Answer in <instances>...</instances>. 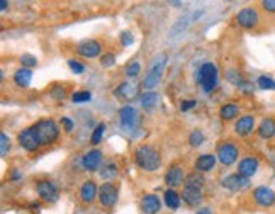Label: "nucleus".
I'll return each mask as SVG.
<instances>
[{"label":"nucleus","instance_id":"20e7f679","mask_svg":"<svg viewBox=\"0 0 275 214\" xmlns=\"http://www.w3.org/2000/svg\"><path fill=\"white\" fill-rule=\"evenodd\" d=\"M197 82L201 83L204 92H212L217 85V68L212 63H204L199 68Z\"/></svg>","mask_w":275,"mask_h":214},{"label":"nucleus","instance_id":"4468645a","mask_svg":"<svg viewBox=\"0 0 275 214\" xmlns=\"http://www.w3.org/2000/svg\"><path fill=\"white\" fill-rule=\"evenodd\" d=\"M78 55L85 56V58H95L100 53V44L95 41V39H87V41H82L77 48Z\"/></svg>","mask_w":275,"mask_h":214},{"label":"nucleus","instance_id":"a211bd4d","mask_svg":"<svg viewBox=\"0 0 275 214\" xmlns=\"http://www.w3.org/2000/svg\"><path fill=\"white\" fill-rule=\"evenodd\" d=\"M182 199H184L189 206H199L202 200V192H201V189H197V187H184Z\"/></svg>","mask_w":275,"mask_h":214},{"label":"nucleus","instance_id":"49530a36","mask_svg":"<svg viewBox=\"0 0 275 214\" xmlns=\"http://www.w3.org/2000/svg\"><path fill=\"white\" fill-rule=\"evenodd\" d=\"M7 6H9V4H7V0H2V2H0V9H2V11H6Z\"/></svg>","mask_w":275,"mask_h":214},{"label":"nucleus","instance_id":"f3484780","mask_svg":"<svg viewBox=\"0 0 275 214\" xmlns=\"http://www.w3.org/2000/svg\"><path fill=\"white\" fill-rule=\"evenodd\" d=\"M100 162H102V153H100L99 150L88 151V153L82 160L83 168H85V170H90V172L97 170V168H99V165H100Z\"/></svg>","mask_w":275,"mask_h":214},{"label":"nucleus","instance_id":"f704fd0d","mask_svg":"<svg viewBox=\"0 0 275 214\" xmlns=\"http://www.w3.org/2000/svg\"><path fill=\"white\" fill-rule=\"evenodd\" d=\"M258 87L263 88V90H275V80L268 78V77H260Z\"/></svg>","mask_w":275,"mask_h":214},{"label":"nucleus","instance_id":"c9c22d12","mask_svg":"<svg viewBox=\"0 0 275 214\" xmlns=\"http://www.w3.org/2000/svg\"><path fill=\"white\" fill-rule=\"evenodd\" d=\"M21 63L24 65V68H31V66H36L38 63V60H36V56H33V55H22L21 56Z\"/></svg>","mask_w":275,"mask_h":214},{"label":"nucleus","instance_id":"412c9836","mask_svg":"<svg viewBox=\"0 0 275 214\" xmlns=\"http://www.w3.org/2000/svg\"><path fill=\"white\" fill-rule=\"evenodd\" d=\"M216 165V157L214 155H201L196 160V170L197 172H209L214 168Z\"/></svg>","mask_w":275,"mask_h":214},{"label":"nucleus","instance_id":"0eeeda50","mask_svg":"<svg viewBox=\"0 0 275 214\" xmlns=\"http://www.w3.org/2000/svg\"><path fill=\"white\" fill-rule=\"evenodd\" d=\"M117 194H119V190L114 184H109V182L102 184L100 189H99L100 204L102 206H105V207H112L114 204H116V200H117Z\"/></svg>","mask_w":275,"mask_h":214},{"label":"nucleus","instance_id":"e433bc0d","mask_svg":"<svg viewBox=\"0 0 275 214\" xmlns=\"http://www.w3.org/2000/svg\"><path fill=\"white\" fill-rule=\"evenodd\" d=\"M140 70H141V65L138 63V61H132L131 65H127V68H126V75L127 77H138V73H140Z\"/></svg>","mask_w":275,"mask_h":214},{"label":"nucleus","instance_id":"9b49d317","mask_svg":"<svg viewBox=\"0 0 275 214\" xmlns=\"http://www.w3.org/2000/svg\"><path fill=\"white\" fill-rule=\"evenodd\" d=\"M221 184H223L224 189H229V190H241V189H245V187H248V184H250V180H248L246 177L239 175V173H231V175L224 177Z\"/></svg>","mask_w":275,"mask_h":214},{"label":"nucleus","instance_id":"f257e3e1","mask_svg":"<svg viewBox=\"0 0 275 214\" xmlns=\"http://www.w3.org/2000/svg\"><path fill=\"white\" fill-rule=\"evenodd\" d=\"M134 160H136L138 167L143 168L145 172H155V170H158L160 165H162L160 153L153 148V146H148V145L138 146L134 151Z\"/></svg>","mask_w":275,"mask_h":214},{"label":"nucleus","instance_id":"c85d7f7f","mask_svg":"<svg viewBox=\"0 0 275 214\" xmlns=\"http://www.w3.org/2000/svg\"><path fill=\"white\" fill-rule=\"evenodd\" d=\"M114 93L119 97H132V95H136V88L129 85V83H122V85L119 87Z\"/></svg>","mask_w":275,"mask_h":214},{"label":"nucleus","instance_id":"4c0bfd02","mask_svg":"<svg viewBox=\"0 0 275 214\" xmlns=\"http://www.w3.org/2000/svg\"><path fill=\"white\" fill-rule=\"evenodd\" d=\"M68 66L75 71V73H83V70H85V66L75 60H68Z\"/></svg>","mask_w":275,"mask_h":214},{"label":"nucleus","instance_id":"bb28decb","mask_svg":"<svg viewBox=\"0 0 275 214\" xmlns=\"http://www.w3.org/2000/svg\"><path fill=\"white\" fill-rule=\"evenodd\" d=\"M116 175H117V167L114 163H107L100 170V178H102V180H110V178H114Z\"/></svg>","mask_w":275,"mask_h":214},{"label":"nucleus","instance_id":"7c9ffc66","mask_svg":"<svg viewBox=\"0 0 275 214\" xmlns=\"http://www.w3.org/2000/svg\"><path fill=\"white\" fill-rule=\"evenodd\" d=\"M92 99V93L87 92V90H82V92H75L72 95V100L75 104H82V102H88Z\"/></svg>","mask_w":275,"mask_h":214},{"label":"nucleus","instance_id":"ea45409f","mask_svg":"<svg viewBox=\"0 0 275 214\" xmlns=\"http://www.w3.org/2000/svg\"><path fill=\"white\" fill-rule=\"evenodd\" d=\"M51 97L53 99H56V100H61L65 97V90H63V87H55L51 90Z\"/></svg>","mask_w":275,"mask_h":214},{"label":"nucleus","instance_id":"423d86ee","mask_svg":"<svg viewBox=\"0 0 275 214\" xmlns=\"http://www.w3.org/2000/svg\"><path fill=\"white\" fill-rule=\"evenodd\" d=\"M36 190L44 202H56L60 197V192L56 189V185L51 180H39L36 185Z\"/></svg>","mask_w":275,"mask_h":214},{"label":"nucleus","instance_id":"aec40b11","mask_svg":"<svg viewBox=\"0 0 275 214\" xmlns=\"http://www.w3.org/2000/svg\"><path fill=\"white\" fill-rule=\"evenodd\" d=\"M165 182H167V185H170V187L180 185L182 182H184V172H182V168L172 167L170 170L165 173Z\"/></svg>","mask_w":275,"mask_h":214},{"label":"nucleus","instance_id":"a18cd8bd","mask_svg":"<svg viewBox=\"0 0 275 214\" xmlns=\"http://www.w3.org/2000/svg\"><path fill=\"white\" fill-rule=\"evenodd\" d=\"M196 214H211V211H209V209H199V211L196 212Z\"/></svg>","mask_w":275,"mask_h":214},{"label":"nucleus","instance_id":"473e14b6","mask_svg":"<svg viewBox=\"0 0 275 214\" xmlns=\"http://www.w3.org/2000/svg\"><path fill=\"white\" fill-rule=\"evenodd\" d=\"M104 131H105V124L104 123H100L99 126L95 128V131L92 133V143H94V145H99L100 143V140H102V136H104Z\"/></svg>","mask_w":275,"mask_h":214},{"label":"nucleus","instance_id":"7ed1b4c3","mask_svg":"<svg viewBox=\"0 0 275 214\" xmlns=\"http://www.w3.org/2000/svg\"><path fill=\"white\" fill-rule=\"evenodd\" d=\"M165 65H167V55L162 53V55L157 56L155 63L152 65V68L148 70V73L145 75V80H143V87L145 88H155L158 85V82L162 80V75H163V70H165Z\"/></svg>","mask_w":275,"mask_h":214},{"label":"nucleus","instance_id":"a878e982","mask_svg":"<svg viewBox=\"0 0 275 214\" xmlns=\"http://www.w3.org/2000/svg\"><path fill=\"white\" fill-rule=\"evenodd\" d=\"M202 184H204V177L199 175V172L189 173V175L185 177V187H197V189H201Z\"/></svg>","mask_w":275,"mask_h":214},{"label":"nucleus","instance_id":"b1692460","mask_svg":"<svg viewBox=\"0 0 275 214\" xmlns=\"http://www.w3.org/2000/svg\"><path fill=\"white\" fill-rule=\"evenodd\" d=\"M219 114H221V118H223V119L229 121V119H234L239 114V107L234 105V104H226V105L221 107Z\"/></svg>","mask_w":275,"mask_h":214},{"label":"nucleus","instance_id":"72a5a7b5","mask_svg":"<svg viewBox=\"0 0 275 214\" xmlns=\"http://www.w3.org/2000/svg\"><path fill=\"white\" fill-rule=\"evenodd\" d=\"M189 143H190V146H201L204 143V135L201 131H192L189 136Z\"/></svg>","mask_w":275,"mask_h":214},{"label":"nucleus","instance_id":"6ab92c4d","mask_svg":"<svg viewBox=\"0 0 275 214\" xmlns=\"http://www.w3.org/2000/svg\"><path fill=\"white\" fill-rule=\"evenodd\" d=\"M95 195H99V192H97V185L92 180H87L85 184L82 185V189H80V199L88 204L95 199Z\"/></svg>","mask_w":275,"mask_h":214},{"label":"nucleus","instance_id":"2f4dec72","mask_svg":"<svg viewBox=\"0 0 275 214\" xmlns=\"http://www.w3.org/2000/svg\"><path fill=\"white\" fill-rule=\"evenodd\" d=\"M11 140H9V136L6 135V133H2L0 135V155L2 157H6V155L9 153V150H11V143H9Z\"/></svg>","mask_w":275,"mask_h":214},{"label":"nucleus","instance_id":"f8f14e48","mask_svg":"<svg viewBox=\"0 0 275 214\" xmlns=\"http://www.w3.org/2000/svg\"><path fill=\"white\" fill-rule=\"evenodd\" d=\"M119 119H121L122 129H132L138 123V114L131 105H124L119 111Z\"/></svg>","mask_w":275,"mask_h":214},{"label":"nucleus","instance_id":"dca6fc26","mask_svg":"<svg viewBox=\"0 0 275 214\" xmlns=\"http://www.w3.org/2000/svg\"><path fill=\"white\" fill-rule=\"evenodd\" d=\"M162 207V202L155 194H148L145 195L143 200H141V209H143L145 214H157Z\"/></svg>","mask_w":275,"mask_h":214},{"label":"nucleus","instance_id":"37998d69","mask_svg":"<svg viewBox=\"0 0 275 214\" xmlns=\"http://www.w3.org/2000/svg\"><path fill=\"white\" fill-rule=\"evenodd\" d=\"M61 126L65 128V131H68V133H70V131L73 129V123L70 121L68 118H61Z\"/></svg>","mask_w":275,"mask_h":214},{"label":"nucleus","instance_id":"4be33fe9","mask_svg":"<svg viewBox=\"0 0 275 214\" xmlns=\"http://www.w3.org/2000/svg\"><path fill=\"white\" fill-rule=\"evenodd\" d=\"M258 135L265 140H270V138L275 136V121L272 118H267L260 123L258 126Z\"/></svg>","mask_w":275,"mask_h":214},{"label":"nucleus","instance_id":"9d476101","mask_svg":"<svg viewBox=\"0 0 275 214\" xmlns=\"http://www.w3.org/2000/svg\"><path fill=\"white\" fill-rule=\"evenodd\" d=\"M253 199L256 200V204H260V206L263 207H270L272 204L275 202V192L270 187H256L253 190Z\"/></svg>","mask_w":275,"mask_h":214},{"label":"nucleus","instance_id":"58836bf2","mask_svg":"<svg viewBox=\"0 0 275 214\" xmlns=\"http://www.w3.org/2000/svg\"><path fill=\"white\" fill-rule=\"evenodd\" d=\"M114 58H116V56H114L112 53H107V55H104V56L100 58V65H102V66H110V65H114Z\"/></svg>","mask_w":275,"mask_h":214},{"label":"nucleus","instance_id":"393cba45","mask_svg":"<svg viewBox=\"0 0 275 214\" xmlns=\"http://www.w3.org/2000/svg\"><path fill=\"white\" fill-rule=\"evenodd\" d=\"M165 202L170 209H177L180 206V195L174 189H168L165 192Z\"/></svg>","mask_w":275,"mask_h":214},{"label":"nucleus","instance_id":"f03ea898","mask_svg":"<svg viewBox=\"0 0 275 214\" xmlns=\"http://www.w3.org/2000/svg\"><path fill=\"white\" fill-rule=\"evenodd\" d=\"M34 129L39 135V140H41V145H50V143H55L60 136V129L56 126L55 121L51 119H41L34 124Z\"/></svg>","mask_w":275,"mask_h":214},{"label":"nucleus","instance_id":"79ce46f5","mask_svg":"<svg viewBox=\"0 0 275 214\" xmlns=\"http://www.w3.org/2000/svg\"><path fill=\"white\" fill-rule=\"evenodd\" d=\"M261 7L267 12H275V0H263L261 2Z\"/></svg>","mask_w":275,"mask_h":214},{"label":"nucleus","instance_id":"2eb2a0df","mask_svg":"<svg viewBox=\"0 0 275 214\" xmlns=\"http://www.w3.org/2000/svg\"><path fill=\"white\" fill-rule=\"evenodd\" d=\"M253 128H255V119L251 116H243L234 124V133L239 136H246L253 131Z\"/></svg>","mask_w":275,"mask_h":214},{"label":"nucleus","instance_id":"6e6552de","mask_svg":"<svg viewBox=\"0 0 275 214\" xmlns=\"http://www.w3.org/2000/svg\"><path fill=\"white\" fill-rule=\"evenodd\" d=\"M258 12L255 11V9H251V7H246V9H243V11H239L238 12V16H236V21H238V24L241 26V28H245V29H251V28H255L256 24H258Z\"/></svg>","mask_w":275,"mask_h":214},{"label":"nucleus","instance_id":"5701e85b","mask_svg":"<svg viewBox=\"0 0 275 214\" xmlns=\"http://www.w3.org/2000/svg\"><path fill=\"white\" fill-rule=\"evenodd\" d=\"M14 80L19 87H29L31 80H33V71H31V68H19L16 71Z\"/></svg>","mask_w":275,"mask_h":214},{"label":"nucleus","instance_id":"a19ab883","mask_svg":"<svg viewBox=\"0 0 275 214\" xmlns=\"http://www.w3.org/2000/svg\"><path fill=\"white\" fill-rule=\"evenodd\" d=\"M121 41H122V46H131V44H132V36H131V33L124 31V33L121 34Z\"/></svg>","mask_w":275,"mask_h":214},{"label":"nucleus","instance_id":"de8ad7c7","mask_svg":"<svg viewBox=\"0 0 275 214\" xmlns=\"http://www.w3.org/2000/svg\"><path fill=\"white\" fill-rule=\"evenodd\" d=\"M21 175H19V172H17V170H14V172H12V178H14V180H17V178H19Z\"/></svg>","mask_w":275,"mask_h":214},{"label":"nucleus","instance_id":"39448f33","mask_svg":"<svg viewBox=\"0 0 275 214\" xmlns=\"http://www.w3.org/2000/svg\"><path fill=\"white\" fill-rule=\"evenodd\" d=\"M17 141H19V145L22 148L28 151H36L39 146H41V140H39V135L36 133L34 126H31L28 129H24L22 133H19Z\"/></svg>","mask_w":275,"mask_h":214},{"label":"nucleus","instance_id":"c03bdc74","mask_svg":"<svg viewBox=\"0 0 275 214\" xmlns=\"http://www.w3.org/2000/svg\"><path fill=\"white\" fill-rule=\"evenodd\" d=\"M194 105H196V100H187V102H182L180 109L182 111H189V109H192Z\"/></svg>","mask_w":275,"mask_h":214},{"label":"nucleus","instance_id":"ddd939ff","mask_svg":"<svg viewBox=\"0 0 275 214\" xmlns=\"http://www.w3.org/2000/svg\"><path fill=\"white\" fill-rule=\"evenodd\" d=\"M256 170H258V160L251 158V157L243 158L238 165V173L239 175H243V177H246V178L253 177L256 173Z\"/></svg>","mask_w":275,"mask_h":214},{"label":"nucleus","instance_id":"c756f323","mask_svg":"<svg viewBox=\"0 0 275 214\" xmlns=\"http://www.w3.org/2000/svg\"><path fill=\"white\" fill-rule=\"evenodd\" d=\"M226 80H228L229 83H234V85H238V87L243 83L241 75H239V71H236V70H228V71H226Z\"/></svg>","mask_w":275,"mask_h":214},{"label":"nucleus","instance_id":"1a4fd4ad","mask_svg":"<svg viewBox=\"0 0 275 214\" xmlns=\"http://www.w3.org/2000/svg\"><path fill=\"white\" fill-rule=\"evenodd\" d=\"M217 158L223 165H233L238 158V150L231 143H223L217 150Z\"/></svg>","mask_w":275,"mask_h":214},{"label":"nucleus","instance_id":"cd10ccee","mask_svg":"<svg viewBox=\"0 0 275 214\" xmlns=\"http://www.w3.org/2000/svg\"><path fill=\"white\" fill-rule=\"evenodd\" d=\"M158 100V93L157 92H148L143 95V99H141V104H143L145 109H153L155 104H157Z\"/></svg>","mask_w":275,"mask_h":214}]
</instances>
